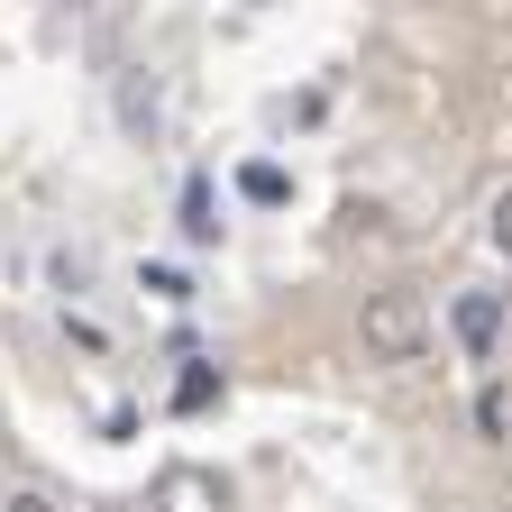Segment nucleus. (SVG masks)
Instances as JSON below:
<instances>
[{"mask_svg": "<svg viewBox=\"0 0 512 512\" xmlns=\"http://www.w3.org/2000/svg\"><path fill=\"white\" fill-rule=\"evenodd\" d=\"M357 339H366V357L375 366H412L421 348H430V311H421V293H366V311H357Z\"/></svg>", "mask_w": 512, "mask_h": 512, "instance_id": "1", "label": "nucleus"}, {"mask_svg": "<svg viewBox=\"0 0 512 512\" xmlns=\"http://www.w3.org/2000/svg\"><path fill=\"white\" fill-rule=\"evenodd\" d=\"M448 330H458V348L485 366L503 348V293H458V302H448Z\"/></svg>", "mask_w": 512, "mask_h": 512, "instance_id": "2", "label": "nucleus"}, {"mask_svg": "<svg viewBox=\"0 0 512 512\" xmlns=\"http://www.w3.org/2000/svg\"><path fill=\"white\" fill-rule=\"evenodd\" d=\"M156 512H229V494H220L211 467H165L156 476Z\"/></svg>", "mask_w": 512, "mask_h": 512, "instance_id": "3", "label": "nucleus"}, {"mask_svg": "<svg viewBox=\"0 0 512 512\" xmlns=\"http://www.w3.org/2000/svg\"><path fill=\"white\" fill-rule=\"evenodd\" d=\"M183 238H192V247H211V238H220V220H211V183H202V174L183 183Z\"/></svg>", "mask_w": 512, "mask_h": 512, "instance_id": "4", "label": "nucleus"}, {"mask_svg": "<svg viewBox=\"0 0 512 512\" xmlns=\"http://www.w3.org/2000/svg\"><path fill=\"white\" fill-rule=\"evenodd\" d=\"M238 192H247V202H284V192H293V183H284L275 165H247V174H238Z\"/></svg>", "mask_w": 512, "mask_h": 512, "instance_id": "5", "label": "nucleus"}, {"mask_svg": "<svg viewBox=\"0 0 512 512\" xmlns=\"http://www.w3.org/2000/svg\"><path fill=\"white\" fill-rule=\"evenodd\" d=\"M476 421H485V439H512V394H503V384L476 403Z\"/></svg>", "mask_w": 512, "mask_h": 512, "instance_id": "6", "label": "nucleus"}, {"mask_svg": "<svg viewBox=\"0 0 512 512\" xmlns=\"http://www.w3.org/2000/svg\"><path fill=\"white\" fill-rule=\"evenodd\" d=\"M211 394H220V375H211V366H192V375H183V394H174V403H183V412H202Z\"/></svg>", "mask_w": 512, "mask_h": 512, "instance_id": "7", "label": "nucleus"}, {"mask_svg": "<svg viewBox=\"0 0 512 512\" xmlns=\"http://www.w3.org/2000/svg\"><path fill=\"white\" fill-rule=\"evenodd\" d=\"M147 293H156V302H183V293H192V284H183V275H174V266H147Z\"/></svg>", "mask_w": 512, "mask_h": 512, "instance_id": "8", "label": "nucleus"}, {"mask_svg": "<svg viewBox=\"0 0 512 512\" xmlns=\"http://www.w3.org/2000/svg\"><path fill=\"white\" fill-rule=\"evenodd\" d=\"M494 247L512 256V192H503V202H494Z\"/></svg>", "mask_w": 512, "mask_h": 512, "instance_id": "9", "label": "nucleus"}, {"mask_svg": "<svg viewBox=\"0 0 512 512\" xmlns=\"http://www.w3.org/2000/svg\"><path fill=\"white\" fill-rule=\"evenodd\" d=\"M0 512H55L46 494H10V503H0Z\"/></svg>", "mask_w": 512, "mask_h": 512, "instance_id": "10", "label": "nucleus"}, {"mask_svg": "<svg viewBox=\"0 0 512 512\" xmlns=\"http://www.w3.org/2000/svg\"><path fill=\"white\" fill-rule=\"evenodd\" d=\"M74 10H83V0H74Z\"/></svg>", "mask_w": 512, "mask_h": 512, "instance_id": "11", "label": "nucleus"}]
</instances>
